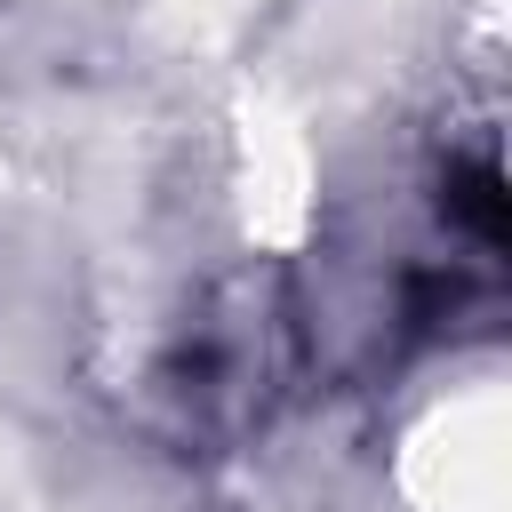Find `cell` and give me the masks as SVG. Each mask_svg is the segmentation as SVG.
Wrapping results in <instances>:
<instances>
[{
	"label": "cell",
	"mask_w": 512,
	"mask_h": 512,
	"mask_svg": "<svg viewBox=\"0 0 512 512\" xmlns=\"http://www.w3.org/2000/svg\"><path fill=\"white\" fill-rule=\"evenodd\" d=\"M448 216H456V224H472V232L496 248V240H504V176H496L488 160L456 168V176H448Z\"/></svg>",
	"instance_id": "1"
}]
</instances>
